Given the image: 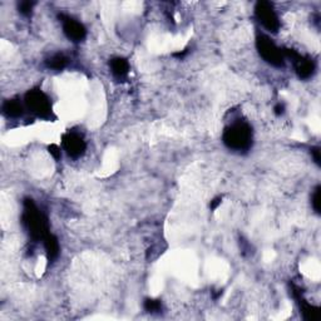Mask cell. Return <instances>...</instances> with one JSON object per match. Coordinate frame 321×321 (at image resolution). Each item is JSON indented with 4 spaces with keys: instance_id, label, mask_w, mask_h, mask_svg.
I'll use <instances>...</instances> for the list:
<instances>
[{
    "instance_id": "6da1fadb",
    "label": "cell",
    "mask_w": 321,
    "mask_h": 321,
    "mask_svg": "<svg viewBox=\"0 0 321 321\" xmlns=\"http://www.w3.org/2000/svg\"><path fill=\"white\" fill-rule=\"evenodd\" d=\"M24 224L31 232V236L34 240H44L48 235V222L36 206L32 202V199L25 201L24 215H23Z\"/></svg>"
},
{
    "instance_id": "7a4b0ae2",
    "label": "cell",
    "mask_w": 321,
    "mask_h": 321,
    "mask_svg": "<svg viewBox=\"0 0 321 321\" xmlns=\"http://www.w3.org/2000/svg\"><path fill=\"white\" fill-rule=\"evenodd\" d=\"M251 127L245 122H237L226 128L224 133V142L228 148L235 151L247 150L251 146Z\"/></svg>"
},
{
    "instance_id": "3957f363",
    "label": "cell",
    "mask_w": 321,
    "mask_h": 321,
    "mask_svg": "<svg viewBox=\"0 0 321 321\" xmlns=\"http://www.w3.org/2000/svg\"><path fill=\"white\" fill-rule=\"evenodd\" d=\"M256 44H257V49L260 52L261 57L267 63L272 64L275 66L284 65V52L272 42L271 39L265 35H261L257 38Z\"/></svg>"
},
{
    "instance_id": "277c9868",
    "label": "cell",
    "mask_w": 321,
    "mask_h": 321,
    "mask_svg": "<svg viewBox=\"0 0 321 321\" xmlns=\"http://www.w3.org/2000/svg\"><path fill=\"white\" fill-rule=\"evenodd\" d=\"M25 104L33 113L39 117H49L52 114V105L47 96L39 89L31 91L25 97Z\"/></svg>"
},
{
    "instance_id": "5b68a950",
    "label": "cell",
    "mask_w": 321,
    "mask_h": 321,
    "mask_svg": "<svg viewBox=\"0 0 321 321\" xmlns=\"http://www.w3.org/2000/svg\"><path fill=\"white\" fill-rule=\"evenodd\" d=\"M255 11L258 22L262 24L263 28H266L269 32H272V33L279 31V17H277L276 11H275L274 6L271 4L267 3V1H260L256 5Z\"/></svg>"
},
{
    "instance_id": "8992f818",
    "label": "cell",
    "mask_w": 321,
    "mask_h": 321,
    "mask_svg": "<svg viewBox=\"0 0 321 321\" xmlns=\"http://www.w3.org/2000/svg\"><path fill=\"white\" fill-rule=\"evenodd\" d=\"M62 24H63V32L72 42H82L86 38V28L83 24H80L75 19L66 15H61Z\"/></svg>"
},
{
    "instance_id": "52a82bcc",
    "label": "cell",
    "mask_w": 321,
    "mask_h": 321,
    "mask_svg": "<svg viewBox=\"0 0 321 321\" xmlns=\"http://www.w3.org/2000/svg\"><path fill=\"white\" fill-rule=\"evenodd\" d=\"M63 147L72 157H79L86 151V142L78 133H66L63 137Z\"/></svg>"
},
{
    "instance_id": "ba28073f",
    "label": "cell",
    "mask_w": 321,
    "mask_h": 321,
    "mask_svg": "<svg viewBox=\"0 0 321 321\" xmlns=\"http://www.w3.org/2000/svg\"><path fill=\"white\" fill-rule=\"evenodd\" d=\"M289 56L292 57L295 61H296V72L299 74L300 78L302 79H307L313 75L314 70H315V65H314L313 62L310 59H305L301 58L300 56H297L296 53L293 52H288Z\"/></svg>"
},
{
    "instance_id": "9c48e42d",
    "label": "cell",
    "mask_w": 321,
    "mask_h": 321,
    "mask_svg": "<svg viewBox=\"0 0 321 321\" xmlns=\"http://www.w3.org/2000/svg\"><path fill=\"white\" fill-rule=\"evenodd\" d=\"M43 242H44V249H45V252H47L48 258H49V260H54L56 257H58L59 255L58 240H57L53 235L48 233V235L45 236L44 240H43Z\"/></svg>"
},
{
    "instance_id": "30bf717a",
    "label": "cell",
    "mask_w": 321,
    "mask_h": 321,
    "mask_svg": "<svg viewBox=\"0 0 321 321\" xmlns=\"http://www.w3.org/2000/svg\"><path fill=\"white\" fill-rule=\"evenodd\" d=\"M111 69L117 78H125L129 70V64L123 58H114L111 62Z\"/></svg>"
},
{
    "instance_id": "8fae6325",
    "label": "cell",
    "mask_w": 321,
    "mask_h": 321,
    "mask_svg": "<svg viewBox=\"0 0 321 321\" xmlns=\"http://www.w3.org/2000/svg\"><path fill=\"white\" fill-rule=\"evenodd\" d=\"M68 63V59L63 56V54H54L53 57H50L47 61L48 68L54 70H61L63 69L64 66Z\"/></svg>"
},
{
    "instance_id": "7c38bea8",
    "label": "cell",
    "mask_w": 321,
    "mask_h": 321,
    "mask_svg": "<svg viewBox=\"0 0 321 321\" xmlns=\"http://www.w3.org/2000/svg\"><path fill=\"white\" fill-rule=\"evenodd\" d=\"M3 109L9 117H19L23 113V105L18 100H8L4 104Z\"/></svg>"
},
{
    "instance_id": "4fadbf2b",
    "label": "cell",
    "mask_w": 321,
    "mask_h": 321,
    "mask_svg": "<svg viewBox=\"0 0 321 321\" xmlns=\"http://www.w3.org/2000/svg\"><path fill=\"white\" fill-rule=\"evenodd\" d=\"M160 300H152V299H148L144 301V309H146L147 311H150V313H157V311L160 310Z\"/></svg>"
},
{
    "instance_id": "5bb4252c",
    "label": "cell",
    "mask_w": 321,
    "mask_h": 321,
    "mask_svg": "<svg viewBox=\"0 0 321 321\" xmlns=\"http://www.w3.org/2000/svg\"><path fill=\"white\" fill-rule=\"evenodd\" d=\"M311 203H313L314 210H315L318 213L320 212V187H318V189L315 190V192H314Z\"/></svg>"
},
{
    "instance_id": "9a60e30c",
    "label": "cell",
    "mask_w": 321,
    "mask_h": 321,
    "mask_svg": "<svg viewBox=\"0 0 321 321\" xmlns=\"http://www.w3.org/2000/svg\"><path fill=\"white\" fill-rule=\"evenodd\" d=\"M33 5H34L33 3H29V1H24V3L20 4L19 9H20V11H22L23 14L28 15V14H31L32 9H33Z\"/></svg>"
},
{
    "instance_id": "2e32d148",
    "label": "cell",
    "mask_w": 321,
    "mask_h": 321,
    "mask_svg": "<svg viewBox=\"0 0 321 321\" xmlns=\"http://www.w3.org/2000/svg\"><path fill=\"white\" fill-rule=\"evenodd\" d=\"M49 152L52 153L53 157L56 158V160H58V158L61 157V148H59L57 144H52V146L49 147Z\"/></svg>"
},
{
    "instance_id": "e0dca14e",
    "label": "cell",
    "mask_w": 321,
    "mask_h": 321,
    "mask_svg": "<svg viewBox=\"0 0 321 321\" xmlns=\"http://www.w3.org/2000/svg\"><path fill=\"white\" fill-rule=\"evenodd\" d=\"M284 111H285V107H284V104H281V103L276 104V107H275V113H276L277 116H281V114L284 113Z\"/></svg>"
},
{
    "instance_id": "ac0fdd59",
    "label": "cell",
    "mask_w": 321,
    "mask_h": 321,
    "mask_svg": "<svg viewBox=\"0 0 321 321\" xmlns=\"http://www.w3.org/2000/svg\"><path fill=\"white\" fill-rule=\"evenodd\" d=\"M311 153H313L314 160H315L316 163H320V151H319V148H314V150L311 151Z\"/></svg>"
},
{
    "instance_id": "d6986e66",
    "label": "cell",
    "mask_w": 321,
    "mask_h": 321,
    "mask_svg": "<svg viewBox=\"0 0 321 321\" xmlns=\"http://www.w3.org/2000/svg\"><path fill=\"white\" fill-rule=\"evenodd\" d=\"M220 201H221V198H216V199H213V201H212V203H211V208H212V210H215V208H216L217 206H219Z\"/></svg>"
}]
</instances>
